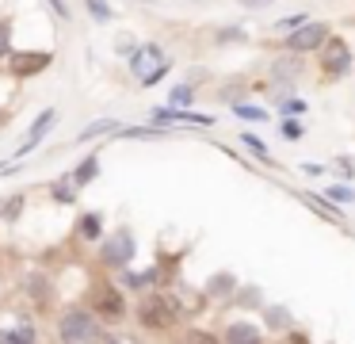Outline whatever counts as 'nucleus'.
Returning <instances> with one entry per match:
<instances>
[{"instance_id": "1", "label": "nucleus", "mask_w": 355, "mask_h": 344, "mask_svg": "<svg viewBox=\"0 0 355 344\" xmlns=\"http://www.w3.org/2000/svg\"><path fill=\"white\" fill-rule=\"evenodd\" d=\"M180 321V302L168 290H146L138 302V325L146 333H168Z\"/></svg>"}, {"instance_id": "2", "label": "nucleus", "mask_w": 355, "mask_h": 344, "mask_svg": "<svg viewBox=\"0 0 355 344\" xmlns=\"http://www.w3.org/2000/svg\"><path fill=\"white\" fill-rule=\"evenodd\" d=\"M100 333H103V325L88 306H69L58 318V341L62 344H96Z\"/></svg>"}, {"instance_id": "3", "label": "nucleus", "mask_w": 355, "mask_h": 344, "mask_svg": "<svg viewBox=\"0 0 355 344\" xmlns=\"http://www.w3.org/2000/svg\"><path fill=\"white\" fill-rule=\"evenodd\" d=\"M134 252H138V241H134V234L123 226V229H115L111 237H103L100 264L107 268V272H126V268H130V260H134Z\"/></svg>"}, {"instance_id": "4", "label": "nucleus", "mask_w": 355, "mask_h": 344, "mask_svg": "<svg viewBox=\"0 0 355 344\" xmlns=\"http://www.w3.org/2000/svg\"><path fill=\"white\" fill-rule=\"evenodd\" d=\"M130 69L141 76V84L149 88V84H157L164 73H168V58H164L161 46L149 42V46H141V50H134V54H130Z\"/></svg>"}, {"instance_id": "5", "label": "nucleus", "mask_w": 355, "mask_h": 344, "mask_svg": "<svg viewBox=\"0 0 355 344\" xmlns=\"http://www.w3.org/2000/svg\"><path fill=\"white\" fill-rule=\"evenodd\" d=\"M88 310H92L100 321H119V318H126V290L103 283V287L92 290V302H88Z\"/></svg>"}, {"instance_id": "6", "label": "nucleus", "mask_w": 355, "mask_h": 344, "mask_svg": "<svg viewBox=\"0 0 355 344\" xmlns=\"http://www.w3.org/2000/svg\"><path fill=\"white\" fill-rule=\"evenodd\" d=\"M50 50H12L8 54V73L16 76V81H27V76L42 73V69H50Z\"/></svg>"}, {"instance_id": "7", "label": "nucleus", "mask_w": 355, "mask_h": 344, "mask_svg": "<svg viewBox=\"0 0 355 344\" xmlns=\"http://www.w3.org/2000/svg\"><path fill=\"white\" fill-rule=\"evenodd\" d=\"M347 69H352V50H347V42L329 35V42H324V50H321V73L329 76V81H340Z\"/></svg>"}, {"instance_id": "8", "label": "nucleus", "mask_w": 355, "mask_h": 344, "mask_svg": "<svg viewBox=\"0 0 355 344\" xmlns=\"http://www.w3.org/2000/svg\"><path fill=\"white\" fill-rule=\"evenodd\" d=\"M324 42H329V27H324V23H306V27H298V31L286 35V50H291V54L321 50Z\"/></svg>"}, {"instance_id": "9", "label": "nucleus", "mask_w": 355, "mask_h": 344, "mask_svg": "<svg viewBox=\"0 0 355 344\" xmlns=\"http://www.w3.org/2000/svg\"><path fill=\"white\" fill-rule=\"evenodd\" d=\"M222 344H268V341H263V329L252 318H233L222 329Z\"/></svg>"}, {"instance_id": "10", "label": "nucleus", "mask_w": 355, "mask_h": 344, "mask_svg": "<svg viewBox=\"0 0 355 344\" xmlns=\"http://www.w3.org/2000/svg\"><path fill=\"white\" fill-rule=\"evenodd\" d=\"M54 119H58V107H46V111H39V119L31 122V130H27L24 145H19V149H16V157H27V153H31L35 145H39L42 138L50 134V126H54Z\"/></svg>"}, {"instance_id": "11", "label": "nucleus", "mask_w": 355, "mask_h": 344, "mask_svg": "<svg viewBox=\"0 0 355 344\" xmlns=\"http://www.w3.org/2000/svg\"><path fill=\"white\" fill-rule=\"evenodd\" d=\"M153 122H195V126H210V115H195V111H176V107H153Z\"/></svg>"}, {"instance_id": "12", "label": "nucleus", "mask_w": 355, "mask_h": 344, "mask_svg": "<svg viewBox=\"0 0 355 344\" xmlns=\"http://www.w3.org/2000/svg\"><path fill=\"white\" fill-rule=\"evenodd\" d=\"M77 237L80 241H103V214L100 211H85L77 218Z\"/></svg>"}, {"instance_id": "13", "label": "nucleus", "mask_w": 355, "mask_h": 344, "mask_svg": "<svg viewBox=\"0 0 355 344\" xmlns=\"http://www.w3.org/2000/svg\"><path fill=\"white\" fill-rule=\"evenodd\" d=\"M24 290H27L31 302L42 306V302H50V295H54V283H50L42 272H31V275H27V283H24Z\"/></svg>"}, {"instance_id": "14", "label": "nucleus", "mask_w": 355, "mask_h": 344, "mask_svg": "<svg viewBox=\"0 0 355 344\" xmlns=\"http://www.w3.org/2000/svg\"><path fill=\"white\" fill-rule=\"evenodd\" d=\"M0 344H39V329L19 321L12 329H0Z\"/></svg>"}, {"instance_id": "15", "label": "nucleus", "mask_w": 355, "mask_h": 344, "mask_svg": "<svg viewBox=\"0 0 355 344\" xmlns=\"http://www.w3.org/2000/svg\"><path fill=\"white\" fill-rule=\"evenodd\" d=\"M96 176H100V157L92 153V157H85L77 168H73L69 183H73V188H85V183H92V180H96Z\"/></svg>"}, {"instance_id": "16", "label": "nucleus", "mask_w": 355, "mask_h": 344, "mask_svg": "<svg viewBox=\"0 0 355 344\" xmlns=\"http://www.w3.org/2000/svg\"><path fill=\"white\" fill-rule=\"evenodd\" d=\"M263 325L275 329V333H291L294 318H291V310H283V306H263Z\"/></svg>"}, {"instance_id": "17", "label": "nucleus", "mask_w": 355, "mask_h": 344, "mask_svg": "<svg viewBox=\"0 0 355 344\" xmlns=\"http://www.w3.org/2000/svg\"><path fill=\"white\" fill-rule=\"evenodd\" d=\"M233 290H237V279H233L230 272H218L214 279L207 283V295H210V298H230Z\"/></svg>"}, {"instance_id": "18", "label": "nucleus", "mask_w": 355, "mask_h": 344, "mask_svg": "<svg viewBox=\"0 0 355 344\" xmlns=\"http://www.w3.org/2000/svg\"><path fill=\"white\" fill-rule=\"evenodd\" d=\"M111 130H119V126H115V122H111V119H100V122H88V126L80 130V138H77V142H92L96 134H111Z\"/></svg>"}, {"instance_id": "19", "label": "nucleus", "mask_w": 355, "mask_h": 344, "mask_svg": "<svg viewBox=\"0 0 355 344\" xmlns=\"http://www.w3.org/2000/svg\"><path fill=\"white\" fill-rule=\"evenodd\" d=\"M50 195H54V203H77V188L65 180H58L54 188H50Z\"/></svg>"}, {"instance_id": "20", "label": "nucleus", "mask_w": 355, "mask_h": 344, "mask_svg": "<svg viewBox=\"0 0 355 344\" xmlns=\"http://www.w3.org/2000/svg\"><path fill=\"white\" fill-rule=\"evenodd\" d=\"M12 54V19H0V61Z\"/></svg>"}, {"instance_id": "21", "label": "nucleus", "mask_w": 355, "mask_h": 344, "mask_svg": "<svg viewBox=\"0 0 355 344\" xmlns=\"http://www.w3.org/2000/svg\"><path fill=\"white\" fill-rule=\"evenodd\" d=\"M233 115H241V119H252V122L268 119V111H263V107H248V104H237V107H233Z\"/></svg>"}, {"instance_id": "22", "label": "nucleus", "mask_w": 355, "mask_h": 344, "mask_svg": "<svg viewBox=\"0 0 355 344\" xmlns=\"http://www.w3.org/2000/svg\"><path fill=\"white\" fill-rule=\"evenodd\" d=\"M241 142H245V145H248V149H252V153H256V157H263V161H271V157H268V145H263V142H260V138H256V134H241Z\"/></svg>"}, {"instance_id": "23", "label": "nucleus", "mask_w": 355, "mask_h": 344, "mask_svg": "<svg viewBox=\"0 0 355 344\" xmlns=\"http://www.w3.org/2000/svg\"><path fill=\"white\" fill-rule=\"evenodd\" d=\"M123 138H153V134H161V126H126V130H119Z\"/></svg>"}, {"instance_id": "24", "label": "nucleus", "mask_w": 355, "mask_h": 344, "mask_svg": "<svg viewBox=\"0 0 355 344\" xmlns=\"http://www.w3.org/2000/svg\"><path fill=\"white\" fill-rule=\"evenodd\" d=\"M88 12H92L100 23H107V19H111V8L103 4V0H88Z\"/></svg>"}, {"instance_id": "25", "label": "nucleus", "mask_w": 355, "mask_h": 344, "mask_svg": "<svg viewBox=\"0 0 355 344\" xmlns=\"http://www.w3.org/2000/svg\"><path fill=\"white\" fill-rule=\"evenodd\" d=\"M96 344H134V341H126L123 333H100V336H96Z\"/></svg>"}, {"instance_id": "26", "label": "nucleus", "mask_w": 355, "mask_h": 344, "mask_svg": "<svg viewBox=\"0 0 355 344\" xmlns=\"http://www.w3.org/2000/svg\"><path fill=\"white\" fill-rule=\"evenodd\" d=\"M279 27H286V31H298V27H306V15H286V19H279Z\"/></svg>"}, {"instance_id": "27", "label": "nucleus", "mask_w": 355, "mask_h": 344, "mask_svg": "<svg viewBox=\"0 0 355 344\" xmlns=\"http://www.w3.org/2000/svg\"><path fill=\"white\" fill-rule=\"evenodd\" d=\"M191 96H195V92H191V88H184V84H180V88L172 92V104H191Z\"/></svg>"}, {"instance_id": "28", "label": "nucleus", "mask_w": 355, "mask_h": 344, "mask_svg": "<svg viewBox=\"0 0 355 344\" xmlns=\"http://www.w3.org/2000/svg\"><path fill=\"white\" fill-rule=\"evenodd\" d=\"M283 134H286V138H302V126H298L294 119H286V122H283Z\"/></svg>"}, {"instance_id": "29", "label": "nucleus", "mask_w": 355, "mask_h": 344, "mask_svg": "<svg viewBox=\"0 0 355 344\" xmlns=\"http://www.w3.org/2000/svg\"><path fill=\"white\" fill-rule=\"evenodd\" d=\"M50 8L58 12V19H69V4L65 0H50Z\"/></svg>"}, {"instance_id": "30", "label": "nucleus", "mask_w": 355, "mask_h": 344, "mask_svg": "<svg viewBox=\"0 0 355 344\" xmlns=\"http://www.w3.org/2000/svg\"><path fill=\"white\" fill-rule=\"evenodd\" d=\"M283 111L286 115H298V111H306V104H302V99H291V104H283Z\"/></svg>"}, {"instance_id": "31", "label": "nucleus", "mask_w": 355, "mask_h": 344, "mask_svg": "<svg viewBox=\"0 0 355 344\" xmlns=\"http://www.w3.org/2000/svg\"><path fill=\"white\" fill-rule=\"evenodd\" d=\"M4 119H8V115H0V122H4Z\"/></svg>"}]
</instances>
